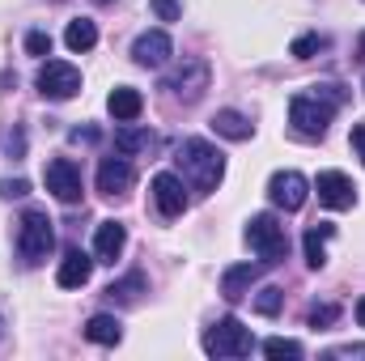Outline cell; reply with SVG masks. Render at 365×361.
Instances as JSON below:
<instances>
[{"label": "cell", "instance_id": "cell-1", "mask_svg": "<svg viewBox=\"0 0 365 361\" xmlns=\"http://www.w3.org/2000/svg\"><path fill=\"white\" fill-rule=\"evenodd\" d=\"M175 162H179L182 179L191 183L195 191H217V183L225 175V158H221L208 141H200V136L182 141L179 149H175Z\"/></svg>", "mask_w": 365, "mask_h": 361}, {"label": "cell", "instance_id": "cell-2", "mask_svg": "<svg viewBox=\"0 0 365 361\" xmlns=\"http://www.w3.org/2000/svg\"><path fill=\"white\" fill-rule=\"evenodd\" d=\"M247 243H251V251H255L264 264H284V255H289L284 225L276 221L272 213H255V217L247 221Z\"/></svg>", "mask_w": 365, "mask_h": 361}, {"label": "cell", "instance_id": "cell-3", "mask_svg": "<svg viewBox=\"0 0 365 361\" xmlns=\"http://www.w3.org/2000/svg\"><path fill=\"white\" fill-rule=\"evenodd\" d=\"M251 349H255V340L238 319H217L204 332V353L208 357H247Z\"/></svg>", "mask_w": 365, "mask_h": 361}, {"label": "cell", "instance_id": "cell-4", "mask_svg": "<svg viewBox=\"0 0 365 361\" xmlns=\"http://www.w3.org/2000/svg\"><path fill=\"white\" fill-rule=\"evenodd\" d=\"M331 111H336V106L319 102L314 93H297V98L289 102V123H293V132H297V136H306V141H319V136H327Z\"/></svg>", "mask_w": 365, "mask_h": 361}, {"label": "cell", "instance_id": "cell-5", "mask_svg": "<svg viewBox=\"0 0 365 361\" xmlns=\"http://www.w3.org/2000/svg\"><path fill=\"white\" fill-rule=\"evenodd\" d=\"M17 247L26 255V264H43L56 247V230L47 221V213H26L21 217V230H17Z\"/></svg>", "mask_w": 365, "mask_h": 361}, {"label": "cell", "instance_id": "cell-6", "mask_svg": "<svg viewBox=\"0 0 365 361\" xmlns=\"http://www.w3.org/2000/svg\"><path fill=\"white\" fill-rule=\"evenodd\" d=\"M34 81H38L43 98H56V102H64V98H73V93L81 90V73L73 64H64V60H47Z\"/></svg>", "mask_w": 365, "mask_h": 361}, {"label": "cell", "instance_id": "cell-7", "mask_svg": "<svg viewBox=\"0 0 365 361\" xmlns=\"http://www.w3.org/2000/svg\"><path fill=\"white\" fill-rule=\"evenodd\" d=\"M306 195H310V183L297 171H276L272 179H268V200H272L276 208H284V213H297L306 204Z\"/></svg>", "mask_w": 365, "mask_h": 361}, {"label": "cell", "instance_id": "cell-8", "mask_svg": "<svg viewBox=\"0 0 365 361\" xmlns=\"http://www.w3.org/2000/svg\"><path fill=\"white\" fill-rule=\"evenodd\" d=\"M43 179H47V191H51L56 200H64V204H77V200H81V171H77V162L56 158V162H47Z\"/></svg>", "mask_w": 365, "mask_h": 361}, {"label": "cell", "instance_id": "cell-9", "mask_svg": "<svg viewBox=\"0 0 365 361\" xmlns=\"http://www.w3.org/2000/svg\"><path fill=\"white\" fill-rule=\"evenodd\" d=\"M170 56H175V43H170L166 30H145V34L132 43V60H136L140 68H162Z\"/></svg>", "mask_w": 365, "mask_h": 361}, {"label": "cell", "instance_id": "cell-10", "mask_svg": "<svg viewBox=\"0 0 365 361\" xmlns=\"http://www.w3.org/2000/svg\"><path fill=\"white\" fill-rule=\"evenodd\" d=\"M314 191H319V204L323 208H353V200H357V187L349 183V175H340V171H323L319 183H314Z\"/></svg>", "mask_w": 365, "mask_h": 361}, {"label": "cell", "instance_id": "cell-11", "mask_svg": "<svg viewBox=\"0 0 365 361\" xmlns=\"http://www.w3.org/2000/svg\"><path fill=\"white\" fill-rule=\"evenodd\" d=\"M132 183H136V171H132V162L123 153L102 158V166H98V191L102 195H123V191H132Z\"/></svg>", "mask_w": 365, "mask_h": 361}, {"label": "cell", "instance_id": "cell-12", "mask_svg": "<svg viewBox=\"0 0 365 361\" xmlns=\"http://www.w3.org/2000/svg\"><path fill=\"white\" fill-rule=\"evenodd\" d=\"M170 90L179 93L182 102H195L200 93L208 90V64L204 60H182V68L170 77Z\"/></svg>", "mask_w": 365, "mask_h": 361}, {"label": "cell", "instance_id": "cell-13", "mask_svg": "<svg viewBox=\"0 0 365 361\" xmlns=\"http://www.w3.org/2000/svg\"><path fill=\"white\" fill-rule=\"evenodd\" d=\"M153 200H158L162 217H179L182 208H187V191H182V179H179V175H170V171L153 175Z\"/></svg>", "mask_w": 365, "mask_h": 361}, {"label": "cell", "instance_id": "cell-14", "mask_svg": "<svg viewBox=\"0 0 365 361\" xmlns=\"http://www.w3.org/2000/svg\"><path fill=\"white\" fill-rule=\"evenodd\" d=\"M255 280H259V264H234V268H225V276H221V298L225 302H242Z\"/></svg>", "mask_w": 365, "mask_h": 361}, {"label": "cell", "instance_id": "cell-15", "mask_svg": "<svg viewBox=\"0 0 365 361\" xmlns=\"http://www.w3.org/2000/svg\"><path fill=\"white\" fill-rule=\"evenodd\" d=\"M123 243H128V230H123L119 221H102L98 234H93V255H98L102 264H115L119 251H123Z\"/></svg>", "mask_w": 365, "mask_h": 361}, {"label": "cell", "instance_id": "cell-16", "mask_svg": "<svg viewBox=\"0 0 365 361\" xmlns=\"http://www.w3.org/2000/svg\"><path fill=\"white\" fill-rule=\"evenodd\" d=\"M90 272H93V260L86 251H68V255L60 260V276H56V280H60L64 289H81V285L90 280Z\"/></svg>", "mask_w": 365, "mask_h": 361}, {"label": "cell", "instance_id": "cell-17", "mask_svg": "<svg viewBox=\"0 0 365 361\" xmlns=\"http://www.w3.org/2000/svg\"><path fill=\"white\" fill-rule=\"evenodd\" d=\"M331 234H336V225H327V221H319V225L306 230L302 247H306V264H310V268H323V264H327V238H331Z\"/></svg>", "mask_w": 365, "mask_h": 361}, {"label": "cell", "instance_id": "cell-18", "mask_svg": "<svg viewBox=\"0 0 365 361\" xmlns=\"http://www.w3.org/2000/svg\"><path fill=\"white\" fill-rule=\"evenodd\" d=\"M106 111L115 115V119H123V123H132L140 111H145V98L132 90V86H119V90H110V98H106Z\"/></svg>", "mask_w": 365, "mask_h": 361}, {"label": "cell", "instance_id": "cell-19", "mask_svg": "<svg viewBox=\"0 0 365 361\" xmlns=\"http://www.w3.org/2000/svg\"><path fill=\"white\" fill-rule=\"evenodd\" d=\"M212 128H217V136H225V141H251V119L247 115H238V111H217L212 115Z\"/></svg>", "mask_w": 365, "mask_h": 361}, {"label": "cell", "instance_id": "cell-20", "mask_svg": "<svg viewBox=\"0 0 365 361\" xmlns=\"http://www.w3.org/2000/svg\"><path fill=\"white\" fill-rule=\"evenodd\" d=\"M86 336H90L93 345H119L123 340V327H119L115 315H93L90 323H86Z\"/></svg>", "mask_w": 365, "mask_h": 361}, {"label": "cell", "instance_id": "cell-21", "mask_svg": "<svg viewBox=\"0 0 365 361\" xmlns=\"http://www.w3.org/2000/svg\"><path fill=\"white\" fill-rule=\"evenodd\" d=\"M64 43H68V51H93V43H98V26H93L90 17H77V21H68V30H64Z\"/></svg>", "mask_w": 365, "mask_h": 361}, {"label": "cell", "instance_id": "cell-22", "mask_svg": "<svg viewBox=\"0 0 365 361\" xmlns=\"http://www.w3.org/2000/svg\"><path fill=\"white\" fill-rule=\"evenodd\" d=\"M153 145V136L145 132V128H115V149L123 153V158H132V153H140V149H149Z\"/></svg>", "mask_w": 365, "mask_h": 361}, {"label": "cell", "instance_id": "cell-23", "mask_svg": "<svg viewBox=\"0 0 365 361\" xmlns=\"http://www.w3.org/2000/svg\"><path fill=\"white\" fill-rule=\"evenodd\" d=\"M140 289H145V276H140V272H132V276H123L119 285H110V289H106V298H110V302H136V293H140Z\"/></svg>", "mask_w": 365, "mask_h": 361}, {"label": "cell", "instance_id": "cell-24", "mask_svg": "<svg viewBox=\"0 0 365 361\" xmlns=\"http://www.w3.org/2000/svg\"><path fill=\"white\" fill-rule=\"evenodd\" d=\"M264 353L272 361H297L302 357V345L297 340H284V336H272V340H264Z\"/></svg>", "mask_w": 365, "mask_h": 361}, {"label": "cell", "instance_id": "cell-25", "mask_svg": "<svg viewBox=\"0 0 365 361\" xmlns=\"http://www.w3.org/2000/svg\"><path fill=\"white\" fill-rule=\"evenodd\" d=\"M280 306H284V289H276V285H264V289H259V298H255V310L272 319V315H280Z\"/></svg>", "mask_w": 365, "mask_h": 361}, {"label": "cell", "instance_id": "cell-26", "mask_svg": "<svg viewBox=\"0 0 365 361\" xmlns=\"http://www.w3.org/2000/svg\"><path fill=\"white\" fill-rule=\"evenodd\" d=\"M323 47H327V34H302L289 51H293L297 60H310V56H314V51H323Z\"/></svg>", "mask_w": 365, "mask_h": 361}, {"label": "cell", "instance_id": "cell-27", "mask_svg": "<svg viewBox=\"0 0 365 361\" xmlns=\"http://www.w3.org/2000/svg\"><path fill=\"white\" fill-rule=\"evenodd\" d=\"M26 51H30V56H51V34L30 30V34H26Z\"/></svg>", "mask_w": 365, "mask_h": 361}, {"label": "cell", "instance_id": "cell-28", "mask_svg": "<svg viewBox=\"0 0 365 361\" xmlns=\"http://www.w3.org/2000/svg\"><path fill=\"white\" fill-rule=\"evenodd\" d=\"M336 319H340V310H336V306H314V310H310V327H314V332L331 327Z\"/></svg>", "mask_w": 365, "mask_h": 361}, {"label": "cell", "instance_id": "cell-29", "mask_svg": "<svg viewBox=\"0 0 365 361\" xmlns=\"http://www.w3.org/2000/svg\"><path fill=\"white\" fill-rule=\"evenodd\" d=\"M149 9L162 17V21H179L182 17V9H179V0H149Z\"/></svg>", "mask_w": 365, "mask_h": 361}, {"label": "cell", "instance_id": "cell-30", "mask_svg": "<svg viewBox=\"0 0 365 361\" xmlns=\"http://www.w3.org/2000/svg\"><path fill=\"white\" fill-rule=\"evenodd\" d=\"M26 191H30L26 179H0V195H4V200H21Z\"/></svg>", "mask_w": 365, "mask_h": 361}, {"label": "cell", "instance_id": "cell-31", "mask_svg": "<svg viewBox=\"0 0 365 361\" xmlns=\"http://www.w3.org/2000/svg\"><path fill=\"white\" fill-rule=\"evenodd\" d=\"M314 98H323L327 106H340L344 102V90L340 86H314Z\"/></svg>", "mask_w": 365, "mask_h": 361}, {"label": "cell", "instance_id": "cell-32", "mask_svg": "<svg viewBox=\"0 0 365 361\" xmlns=\"http://www.w3.org/2000/svg\"><path fill=\"white\" fill-rule=\"evenodd\" d=\"M68 141H73V145H93V141H98V128H73Z\"/></svg>", "mask_w": 365, "mask_h": 361}, {"label": "cell", "instance_id": "cell-33", "mask_svg": "<svg viewBox=\"0 0 365 361\" xmlns=\"http://www.w3.org/2000/svg\"><path fill=\"white\" fill-rule=\"evenodd\" d=\"M327 357H365V345H344V349H327Z\"/></svg>", "mask_w": 365, "mask_h": 361}, {"label": "cell", "instance_id": "cell-34", "mask_svg": "<svg viewBox=\"0 0 365 361\" xmlns=\"http://www.w3.org/2000/svg\"><path fill=\"white\" fill-rule=\"evenodd\" d=\"M349 145L357 149V158L365 162V123H357V128H353V136H349Z\"/></svg>", "mask_w": 365, "mask_h": 361}, {"label": "cell", "instance_id": "cell-35", "mask_svg": "<svg viewBox=\"0 0 365 361\" xmlns=\"http://www.w3.org/2000/svg\"><path fill=\"white\" fill-rule=\"evenodd\" d=\"M357 323H361V327H365V298H361V302H357Z\"/></svg>", "mask_w": 365, "mask_h": 361}, {"label": "cell", "instance_id": "cell-36", "mask_svg": "<svg viewBox=\"0 0 365 361\" xmlns=\"http://www.w3.org/2000/svg\"><path fill=\"white\" fill-rule=\"evenodd\" d=\"M357 60H365V34H361V43H357Z\"/></svg>", "mask_w": 365, "mask_h": 361}, {"label": "cell", "instance_id": "cell-37", "mask_svg": "<svg viewBox=\"0 0 365 361\" xmlns=\"http://www.w3.org/2000/svg\"><path fill=\"white\" fill-rule=\"evenodd\" d=\"M93 4H115V0H93Z\"/></svg>", "mask_w": 365, "mask_h": 361}]
</instances>
